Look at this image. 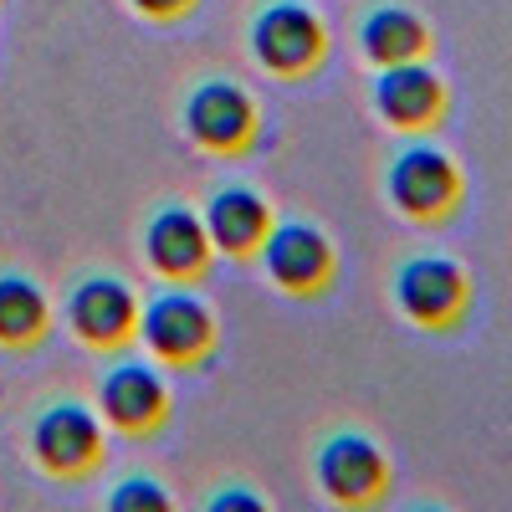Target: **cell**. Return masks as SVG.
I'll list each match as a JSON object with an SVG mask.
<instances>
[{"label":"cell","mask_w":512,"mask_h":512,"mask_svg":"<svg viewBox=\"0 0 512 512\" xmlns=\"http://www.w3.org/2000/svg\"><path fill=\"white\" fill-rule=\"evenodd\" d=\"M390 200L415 221H441L461 200V175L441 149H405L390 164Z\"/></svg>","instance_id":"obj_1"},{"label":"cell","mask_w":512,"mask_h":512,"mask_svg":"<svg viewBox=\"0 0 512 512\" xmlns=\"http://www.w3.org/2000/svg\"><path fill=\"white\" fill-rule=\"evenodd\" d=\"M395 297L415 323L451 328L466 308V272L456 262H446V256H415L395 277Z\"/></svg>","instance_id":"obj_2"},{"label":"cell","mask_w":512,"mask_h":512,"mask_svg":"<svg viewBox=\"0 0 512 512\" xmlns=\"http://www.w3.org/2000/svg\"><path fill=\"white\" fill-rule=\"evenodd\" d=\"M374 103H379V113L390 118L395 128H425V123L441 118L446 93H441V77H436L431 67H420V62H395V67L379 72Z\"/></svg>","instance_id":"obj_3"},{"label":"cell","mask_w":512,"mask_h":512,"mask_svg":"<svg viewBox=\"0 0 512 512\" xmlns=\"http://www.w3.org/2000/svg\"><path fill=\"white\" fill-rule=\"evenodd\" d=\"M318 477L338 502H369L384 487V456L364 436H333L318 456Z\"/></svg>","instance_id":"obj_4"},{"label":"cell","mask_w":512,"mask_h":512,"mask_svg":"<svg viewBox=\"0 0 512 512\" xmlns=\"http://www.w3.org/2000/svg\"><path fill=\"white\" fill-rule=\"evenodd\" d=\"M323 47V31L303 6H272L262 21H256V52H262L267 67L277 72H297L308 67Z\"/></svg>","instance_id":"obj_5"},{"label":"cell","mask_w":512,"mask_h":512,"mask_svg":"<svg viewBox=\"0 0 512 512\" xmlns=\"http://www.w3.org/2000/svg\"><path fill=\"white\" fill-rule=\"evenodd\" d=\"M144 333H149V344H154L159 354L185 359V354L205 349V338H210V318H205V308L195 303V297L169 292V297H159V303L149 308Z\"/></svg>","instance_id":"obj_6"},{"label":"cell","mask_w":512,"mask_h":512,"mask_svg":"<svg viewBox=\"0 0 512 512\" xmlns=\"http://www.w3.org/2000/svg\"><path fill=\"white\" fill-rule=\"evenodd\" d=\"M267 267L282 287H313L328 277V241L313 226H282L267 236Z\"/></svg>","instance_id":"obj_7"},{"label":"cell","mask_w":512,"mask_h":512,"mask_svg":"<svg viewBox=\"0 0 512 512\" xmlns=\"http://www.w3.org/2000/svg\"><path fill=\"white\" fill-rule=\"evenodd\" d=\"M190 128L205 139V144H241L246 128H251V108L236 88H226V82H210V88H200L190 98Z\"/></svg>","instance_id":"obj_8"},{"label":"cell","mask_w":512,"mask_h":512,"mask_svg":"<svg viewBox=\"0 0 512 512\" xmlns=\"http://www.w3.org/2000/svg\"><path fill=\"white\" fill-rule=\"evenodd\" d=\"M93 446H98L93 420L82 410H72V405L52 410L47 420L36 425V451H41L47 466H57V472H77V466L93 456Z\"/></svg>","instance_id":"obj_9"},{"label":"cell","mask_w":512,"mask_h":512,"mask_svg":"<svg viewBox=\"0 0 512 512\" xmlns=\"http://www.w3.org/2000/svg\"><path fill=\"white\" fill-rule=\"evenodd\" d=\"M431 47L420 16L400 11V6H384L364 21V52L379 62V67H395V62H420V52Z\"/></svg>","instance_id":"obj_10"},{"label":"cell","mask_w":512,"mask_h":512,"mask_svg":"<svg viewBox=\"0 0 512 512\" xmlns=\"http://www.w3.org/2000/svg\"><path fill=\"white\" fill-rule=\"evenodd\" d=\"M149 256L164 272H195L205 256V231L190 210H164L149 226Z\"/></svg>","instance_id":"obj_11"},{"label":"cell","mask_w":512,"mask_h":512,"mask_svg":"<svg viewBox=\"0 0 512 512\" xmlns=\"http://www.w3.org/2000/svg\"><path fill=\"white\" fill-rule=\"evenodd\" d=\"M128 292L113 287V282H88L77 297H72V323L82 338H98V344H108V338H118L128 328Z\"/></svg>","instance_id":"obj_12"},{"label":"cell","mask_w":512,"mask_h":512,"mask_svg":"<svg viewBox=\"0 0 512 512\" xmlns=\"http://www.w3.org/2000/svg\"><path fill=\"white\" fill-rule=\"evenodd\" d=\"M159 400H164L159 379H154L149 369H139V364H123V369L103 384V405H108V415L123 420V425L154 420V415H159Z\"/></svg>","instance_id":"obj_13"},{"label":"cell","mask_w":512,"mask_h":512,"mask_svg":"<svg viewBox=\"0 0 512 512\" xmlns=\"http://www.w3.org/2000/svg\"><path fill=\"white\" fill-rule=\"evenodd\" d=\"M210 236H216L221 246H231V251L251 246L256 236H262V200L246 195V190H226L216 205H210Z\"/></svg>","instance_id":"obj_14"},{"label":"cell","mask_w":512,"mask_h":512,"mask_svg":"<svg viewBox=\"0 0 512 512\" xmlns=\"http://www.w3.org/2000/svg\"><path fill=\"white\" fill-rule=\"evenodd\" d=\"M41 323V297L26 282H0V338H26Z\"/></svg>","instance_id":"obj_15"},{"label":"cell","mask_w":512,"mask_h":512,"mask_svg":"<svg viewBox=\"0 0 512 512\" xmlns=\"http://www.w3.org/2000/svg\"><path fill=\"white\" fill-rule=\"evenodd\" d=\"M113 507H118V512H159L164 497H159L149 482H123L118 497H113Z\"/></svg>","instance_id":"obj_16"},{"label":"cell","mask_w":512,"mask_h":512,"mask_svg":"<svg viewBox=\"0 0 512 512\" xmlns=\"http://www.w3.org/2000/svg\"><path fill=\"white\" fill-rule=\"evenodd\" d=\"M139 6H144V11H175L180 0H139Z\"/></svg>","instance_id":"obj_17"}]
</instances>
